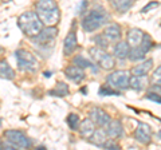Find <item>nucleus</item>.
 <instances>
[{
	"instance_id": "nucleus-11",
	"label": "nucleus",
	"mask_w": 161,
	"mask_h": 150,
	"mask_svg": "<svg viewBox=\"0 0 161 150\" xmlns=\"http://www.w3.org/2000/svg\"><path fill=\"white\" fill-rule=\"evenodd\" d=\"M134 139L142 145H148L152 141V130L144 122H138L137 129L134 131Z\"/></svg>"
},
{
	"instance_id": "nucleus-7",
	"label": "nucleus",
	"mask_w": 161,
	"mask_h": 150,
	"mask_svg": "<svg viewBox=\"0 0 161 150\" xmlns=\"http://www.w3.org/2000/svg\"><path fill=\"white\" fill-rule=\"evenodd\" d=\"M58 35V29L54 26H47L40 31L36 36L32 38V42L39 48H48V44H54V39Z\"/></svg>"
},
{
	"instance_id": "nucleus-6",
	"label": "nucleus",
	"mask_w": 161,
	"mask_h": 150,
	"mask_svg": "<svg viewBox=\"0 0 161 150\" xmlns=\"http://www.w3.org/2000/svg\"><path fill=\"white\" fill-rule=\"evenodd\" d=\"M106 82L110 87H113L115 90H126L128 87H130V75L128 71H113L112 74L108 75Z\"/></svg>"
},
{
	"instance_id": "nucleus-33",
	"label": "nucleus",
	"mask_w": 161,
	"mask_h": 150,
	"mask_svg": "<svg viewBox=\"0 0 161 150\" xmlns=\"http://www.w3.org/2000/svg\"><path fill=\"white\" fill-rule=\"evenodd\" d=\"M150 90V91H152V93H156V94H160V95H161V84H153V86L152 87H150L149 88Z\"/></svg>"
},
{
	"instance_id": "nucleus-32",
	"label": "nucleus",
	"mask_w": 161,
	"mask_h": 150,
	"mask_svg": "<svg viewBox=\"0 0 161 150\" xmlns=\"http://www.w3.org/2000/svg\"><path fill=\"white\" fill-rule=\"evenodd\" d=\"M156 7H158V3L157 2H150L149 4H147L142 9H141V12H149L152 8H156Z\"/></svg>"
},
{
	"instance_id": "nucleus-12",
	"label": "nucleus",
	"mask_w": 161,
	"mask_h": 150,
	"mask_svg": "<svg viewBox=\"0 0 161 150\" xmlns=\"http://www.w3.org/2000/svg\"><path fill=\"white\" fill-rule=\"evenodd\" d=\"M78 47V40H77V34H75L74 29H71L69 34H67V36L66 39H64V42H63V52L64 55H71L74 51H75V48Z\"/></svg>"
},
{
	"instance_id": "nucleus-28",
	"label": "nucleus",
	"mask_w": 161,
	"mask_h": 150,
	"mask_svg": "<svg viewBox=\"0 0 161 150\" xmlns=\"http://www.w3.org/2000/svg\"><path fill=\"white\" fill-rule=\"evenodd\" d=\"M67 123L71 130H77L79 127V117L77 114H69L67 115Z\"/></svg>"
},
{
	"instance_id": "nucleus-36",
	"label": "nucleus",
	"mask_w": 161,
	"mask_h": 150,
	"mask_svg": "<svg viewBox=\"0 0 161 150\" xmlns=\"http://www.w3.org/2000/svg\"><path fill=\"white\" fill-rule=\"evenodd\" d=\"M158 137L161 138V130H160V131H158Z\"/></svg>"
},
{
	"instance_id": "nucleus-18",
	"label": "nucleus",
	"mask_w": 161,
	"mask_h": 150,
	"mask_svg": "<svg viewBox=\"0 0 161 150\" xmlns=\"http://www.w3.org/2000/svg\"><path fill=\"white\" fill-rule=\"evenodd\" d=\"M108 137H109V136H108L106 130H103L102 127H99V129L95 130L93 136L89 138V141L92 142L93 145H95V146H98V147H103V145L106 143V141L109 139Z\"/></svg>"
},
{
	"instance_id": "nucleus-14",
	"label": "nucleus",
	"mask_w": 161,
	"mask_h": 150,
	"mask_svg": "<svg viewBox=\"0 0 161 150\" xmlns=\"http://www.w3.org/2000/svg\"><path fill=\"white\" fill-rule=\"evenodd\" d=\"M106 133L109 138H121L124 136V127H122V123L118 119H112V122H110L108 126H106Z\"/></svg>"
},
{
	"instance_id": "nucleus-5",
	"label": "nucleus",
	"mask_w": 161,
	"mask_h": 150,
	"mask_svg": "<svg viewBox=\"0 0 161 150\" xmlns=\"http://www.w3.org/2000/svg\"><path fill=\"white\" fill-rule=\"evenodd\" d=\"M89 54H90V56H92L93 61L97 63L101 68H103V70H112L114 67V64H115L114 58L110 54H108L103 48H101L98 46L92 47V48L89 50Z\"/></svg>"
},
{
	"instance_id": "nucleus-13",
	"label": "nucleus",
	"mask_w": 161,
	"mask_h": 150,
	"mask_svg": "<svg viewBox=\"0 0 161 150\" xmlns=\"http://www.w3.org/2000/svg\"><path fill=\"white\" fill-rule=\"evenodd\" d=\"M130 44L126 42H117L114 44V50H113V55L117 59H121V61H125L126 58H129L130 54Z\"/></svg>"
},
{
	"instance_id": "nucleus-27",
	"label": "nucleus",
	"mask_w": 161,
	"mask_h": 150,
	"mask_svg": "<svg viewBox=\"0 0 161 150\" xmlns=\"http://www.w3.org/2000/svg\"><path fill=\"white\" fill-rule=\"evenodd\" d=\"M93 42L95 43V46H98V47L103 48V50H106L109 47V43H110L108 39L105 38V35H97V36H94Z\"/></svg>"
},
{
	"instance_id": "nucleus-22",
	"label": "nucleus",
	"mask_w": 161,
	"mask_h": 150,
	"mask_svg": "<svg viewBox=\"0 0 161 150\" xmlns=\"http://www.w3.org/2000/svg\"><path fill=\"white\" fill-rule=\"evenodd\" d=\"M0 77H2V79H6V81H11L15 78L14 70L6 61H2V63H0Z\"/></svg>"
},
{
	"instance_id": "nucleus-8",
	"label": "nucleus",
	"mask_w": 161,
	"mask_h": 150,
	"mask_svg": "<svg viewBox=\"0 0 161 150\" xmlns=\"http://www.w3.org/2000/svg\"><path fill=\"white\" fill-rule=\"evenodd\" d=\"M152 46H153V40H152V38H150L148 34H145V35H144V39H142V42H141L140 46L133 47L132 50H130L129 59H130L132 62L142 61V59L145 58V55H147V54L149 52V50L152 48Z\"/></svg>"
},
{
	"instance_id": "nucleus-15",
	"label": "nucleus",
	"mask_w": 161,
	"mask_h": 150,
	"mask_svg": "<svg viewBox=\"0 0 161 150\" xmlns=\"http://www.w3.org/2000/svg\"><path fill=\"white\" fill-rule=\"evenodd\" d=\"M64 74H66V78L70 79V81H73L75 83H79L80 81H83L85 79V72H83V68H80L78 66H69L66 70H64Z\"/></svg>"
},
{
	"instance_id": "nucleus-20",
	"label": "nucleus",
	"mask_w": 161,
	"mask_h": 150,
	"mask_svg": "<svg viewBox=\"0 0 161 150\" xmlns=\"http://www.w3.org/2000/svg\"><path fill=\"white\" fill-rule=\"evenodd\" d=\"M148 86V78L147 75H132L130 77V88L136 91H142Z\"/></svg>"
},
{
	"instance_id": "nucleus-23",
	"label": "nucleus",
	"mask_w": 161,
	"mask_h": 150,
	"mask_svg": "<svg viewBox=\"0 0 161 150\" xmlns=\"http://www.w3.org/2000/svg\"><path fill=\"white\" fill-rule=\"evenodd\" d=\"M48 95L66 97V95H69V86L66 83H63V82H59V83H57V86H55L53 90H50L48 91Z\"/></svg>"
},
{
	"instance_id": "nucleus-31",
	"label": "nucleus",
	"mask_w": 161,
	"mask_h": 150,
	"mask_svg": "<svg viewBox=\"0 0 161 150\" xmlns=\"http://www.w3.org/2000/svg\"><path fill=\"white\" fill-rule=\"evenodd\" d=\"M147 99H149V101H152V102H157V103H161V95H160V94L152 93V91H149V93H148Z\"/></svg>"
},
{
	"instance_id": "nucleus-16",
	"label": "nucleus",
	"mask_w": 161,
	"mask_h": 150,
	"mask_svg": "<svg viewBox=\"0 0 161 150\" xmlns=\"http://www.w3.org/2000/svg\"><path fill=\"white\" fill-rule=\"evenodd\" d=\"M95 123L92 118H86V119H83L82 122H80L79 125V133H80V136H82L83 138H90L94 134L95 131Z\"/></svg>"
},
{
	"instance_id": "nucleus-35",
	"label": "nucleus",
	"mask_w": 161,
	"mask_h": 150,
	"mask_svg": "<svg viewBox=\"0 0 161 150\" xmlns=\"http://www.w3.org/2000/svg\"><path fill=\"white\" fill-rule=\"evenodd\" d=\"M44 77H51V72H50V71H47V72H44Z\"/></svg>"
},
{
	"instance_id": "nucleus-30",
	"label": "nucleus",
	"mask_w": 161,
	"mask_h": 150,
	"mask_svg": "<svg viewBox=\"0 0 161 150\" xmlns=\"http://www.w3.org/2000/svg\"><path fill=\"white\" fill-rule=\"evenodd\" d=\"M103 149H108V150H118L119 149V145L118 143H115L114 141H113V138H110V139H108L106 141V143L103 145Z\"/></svg>"
},
{
	"instance_id": "nucleus-2",
	"label": "nucleus",
	"mask_w": 161,
	"mask_h": 150,
	"mask_svg": "<svg viewBox=\"0 0 161 150\" xmlns=\"http://www.w3.org/2000/svg\"><path fill=\"white\" fill-rule=\"evenodd\" d=\"M108 22H109V13L106 12V9L102 7H94L83 18L82 28L86 32H93V31H97L102 26H105Z\"/></svg>"
},
{
	"instance_id": "nucleus-3",
	"label": "nucleus",
	"mask_w": 161,
	"mask_h": 150,
	"mask_svg": "<svg viewBox=\"0 0 161 150\" xmlns=\"http://www.w3.org/2000/svg\"><path fill=\"white\" fill-rule=\"evenodd\" d=\"M36 13L46 26H54L59 20V8L55 0H38Z\"/></svg>"
},
{
	"instance_id": "nucleus-9",
	"label": "nucleus",
	"mask_w": 161,
	"mask_h": 150,
	"mask_svg": "<svg viewBox=\"0 0 161 150\" xmlns=\"http://www.w3.org/2000/svg\"><path fill=\"white\" fill-rule=\"evenodd\" d=\"M4 137L16 149H27L31 146L30 138H27L26 134L22 133L20 130H6V131H4Z\"/></svg>"
},
{
	"instance_id": "nucleus-1",
	"label": "nucleus",
	"mask_w": 161,
	"mask_h": 150,
	"mask_svg": "<svg viewBox=\"0 0 161 150\" xmlns=\"http://www.w3.org/2000/svg\"><path fill=\"white\" fill-rule=\"evenodd\" d=\"M19 28L27 35V36H36V35L42 31L44 28V23L40 20L39 15L36 12H32V11H27V12H23L22 15L19 16Z\"/></svg>"
},
{
	"instance_id": "nucleus-37",
	"label": "nucleus",
	"mask_w": 161,
	"mask_h": 150,
	"mask_svg": "<svg viewBox=\"0 0 161 150\" xmlns=\"http://www.w3.org/2000/svg\"><path fill=\"white\" fill-rule=\"evenodd\" d=\"M3 2H8V0H3Z\"/></svg>"
},
{
	"instance_id": "nucleus-26",
	"label": "nucleus",
	"mask_w": 161,
	"mask_h": 150,
	"mask_svg": "<svg viewBox=\"0 0 161 150\" xmlns=\"http://www.w3.org/2000/svg\"><path fill=\"white\" fill-rule=\"evenodd\" d=\"M99 95L102 97H109V95H119V91L118 90H115L113 87H110L109 84H106V86H102L99 88Z\"/></svg>"
},
{
	"instance_id": "nucleus-19",
	"label": "nucleus",
	"mask_w": 161,
	"mask_h": 150,
	"mask_svg": "<svg viewBox=\"0 0 161 150\" xmlns=\"http://www.w3.org/2000/svg\"><path fill=\"white\" fill-rule=\"evenodd\" d=\"M144 32L141 31V29L138 28H130L129 31H128V43L130 44V47H137L141 44V42H142V39H144Z\"/></svg>"
},
{
	"instance_id": "nucleus-34",
	"label": "nucleus",
	"mask_w": 161,
	"mask_h": 150,
	"mask_svg": "<svg viewBox=\"0 0 161 150\" xmlns=\"http://www.w3.org/2000/svg\"><path fill=\"white\" fill-rule=\"evenodd\" d=\"M86 6H87V0H82V6H79V9L77 11V13H82L86 9Z\"/></svg>"
},
{
	"instance_id": "nucleus-25",
	"label": "nucleus",
	"mask_w": 161,
	"mask_h": 150,
	"mask_svg": "<svg viewBox=\"0 0 161 150\" xmlns=\"http://www.w3.org/2000/svg\"><path fill=\"white\" fill-rule=\"evenodd\" d=\"M73 63L75 64V66H78V67H80V68H92L93 70V72L94 74H97V68L94 67V64L90 62V61H87V59H85L82 55H77V56H74L73 58Z\"/></svg>"
},
{
	"instance_id": "nucleus-24",
	"label": "nucleus",
	"mask_w": 161,
	"mask_h": 150,
	"mask_svg": "<svg viewBox=\"0 0 161 150\" xmlns=\"http://www.w3.org/2000/svg\"><path fill=\"white\" fill-rule=\"evenodd\" d=\"M133 3H134V0H112V6L114 7V9H117L121 13L130 9Z\"/></svg>"
},
{
	"instance_id": "nucleus-21",
	"label": "nucleus",
	"mask_w": 161,
	"mask_h": 150,
	"mask_svg": "<svg viewBox=\"0 0 161 150\" xmlns=\"http://www.w3.org/2000/svg\"><path fill=\"white\" fill-rule=\"evenodd\" d=\"M153 67V61L152 59H147L138 63L137 66H134L132 68V75H147Z\"/></svg>"
},
{
	"instance_id": "nucleus-29",
	"label": "nucleus",
	"mask_w": 161,
	"mask_h": 150,
	"mask_svg": "<svg viewBox=\"0 0 161 150\" xmlns=\"http://www.w3.org/2000/svg\"><path fill=\"white\" fill-rule=\"evenodd\" d=\"M152 82L156 84H161V66H158L152 74Z\"/></svg>"
},
{
	"instance_id": "nucleus-4",
	"label": "nucleus",
	"mask_w": 161,
	"mask_h": 150,
	"mask_svg": "<svg viewBox=\"0 0 161 150\" xmlns=\"http://www.w3.org/2000/svg\"><path fill=\"white\" fill-rule=\"evenodd\" d=\"M15 59L18 62V67L23 71L34 72L38 70V61L34 55L27 50H16L15 51Z\"/></svg>"
},
{
	"instance_id": "nucleus-17",
	"label": "nucleus",
	"mask_w": 161,
	"mask_h": 150,
	"mask_svg": "<svg viewBox=\"0 0 161 150\" xmlns=\"http://www.w3.org/2000/svg\"><path fill=\"white\" fill-rule=\"evenodd\" d=\"M105 38L108 39L109 42H118L121 38V27L118 26L117 23H112L105 28L103 31Z\"/></svg>"
},
{
	"instance_id": "nucleus-10",
	"label": "nucleus",
	"mask_w": 161,
	"mask_h": 150,
	"mask_svg": "<svg viewBox=\"0 0 161 150\" xmlns=\"http://www.w3.org/2000/svg\"><path fill=\"white\" fill-rule=\"evenodd\" d=\"M89 117L92 118L94 123L99 127H106L108 125L112 122V117H110L105 110L99 109V107H93L89 113Z\"/></svg>"
}]
</instances>
